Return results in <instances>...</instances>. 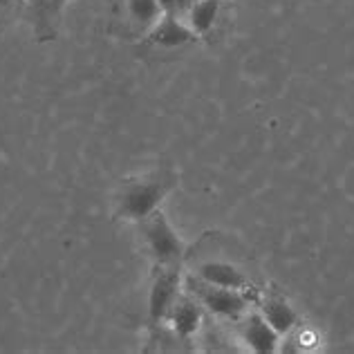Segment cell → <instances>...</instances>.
Here are the masks:
<instances>
[{"label":"cell","instance_id":"6da1fadb","mask_svg":"<svg viewBox=\"0 0 354 354\" xmlns=\"http://www.w3.org/2000/svg\"><path fill=\"white\" fill-rule=\"evenodd\" d=\"M146 247L160 267H173L184 256V242L169 222V218L157 209L142 222Z\"/></svg>","mask_w":354,"mask_h":354},{"label":"cell","instance_id":"7a4b0ae2","mask_svg":"<svg viewBox=\"0 0 354 354\" xmlns=\"http://www.w3.org/2000/svg\"><path fill=\"white\" fill-rule=\"evenodd\" d=\"M166 191H169V184L160 180V177L128 182L119 198V213L126 220L144 222L151 213L160 209Z\"/></svg>","mask_w":354,"mask_h":354},{"label":"cell","instance_id":"3957f363","mask_svg":"<svg viewBox=\"0 0 354 354\" xmlns=\"http://www.w3.org/2000/svg\"><path fill=\"white\" fill-rule=\"evenodd\" d=\"M189 290H191V296L198 298L202 307H207L211 314L222 316V319H240V316L247 312V298L238 290L204 283L202 278H198V281L191 278Z\"/></svg>","mask_w":354,"mask_h":354},{"label":"cell","instance_id":"277c9868","mask_svg":"<svg viewBox=\"0 0 354 354\" xmlns=\"http://www.w3.org/2000/svg\"><path fill=\"white\" fill-rule=\"evenodd\" d=\"M180 285L182 278L175 265L160 269V274L155 276L151 285V292H148V316H151V323H160L162 319H166V314H169L177 296H180Z\"/></svg>","mask_w":354,"mask_h":354},{"label":"cell","instance_id":"5b68a950","mask_svg":"<svg viewBox=\"0 0 354 354\" xmlns=\"http://www.w3.org/2000/svg\"><path fill=\"white\" fill-rule=\"evenodd\" d=\"M195 36H198V34L191 30V25L182 23L180 16L164 12L160 16V21H157L151 27V34H148V39H151L153 45H160V48L173 50V48H182V45L191 43Z\"/></svg>","mask_w":354,"mask_h":354},{"label":"cell","instance_id":"8992f818","mask_svg":"<svg viewBox=\"0 0 354 354\" xmlns=\"http://www.w3.org/2000/svg\"><path fill=\"white\" fill-rule=\"evenodd\" d=\"M242 341L247 343V348L256 354H272L278 350V341H281V334H278L272 325L265 321V316L260 312L249 314L245 323H242Z\"/></svg>","mask_w":354,"mask_h":354},{"label":"cell","instance_id":"52a82bcc","mask_svg":"<svg viewBox=\"0 0 354 354\" xmlns=\"http://www.w3.org/2000/svg\"><path fill=\"white\" fill-rule=\"evenodd\" d=\"M166 319L171 321L175 334L184 341H189L202 325V305L195 296H177V301L166 314Z\"/></svg>","mask_w":354,"mask_h":354},{"label":"cell","instance_id":"ba28073f","mask_svg":"<svg viewBox=\"0 0 354 354\" xmlns=\"http://www.w3.org/2000/svg\"><path fill=\"white\" fill-rule=\"evenodd\" d=\"M198 278H202L204 283L218 285V287H229V290L242 292L245 287H249V278L240 272L236 265L222 263V260H209L198 267Z\"/></svg>","mask_w":354,"mask_h":354},{"label":"cell","instance_id":"9c48e42d","mask_svg":"<svg viewBox=\"0 0 354 354\" xmlns=\"http://www.w3.org/2000/svg\"><path fill=\"white\" fill-rule=\"evenodd\" d=\"M260 314L265 316V321L272 325L281 337L283 334H290L298 323L296 310L287 301H283V298H267V301L260 305Z\"/></svg>","mask_w":354,"mask_h":354},{"label":"cell","instance_id":"30bf717a","mask_svg":"<svg viewBox=\"0 0 354 354\" xmlns=\"http://www.w3.org/2000/svg\"><path fill=\"white\" fill-rule=\"evenodd\" d=\"M222 0H193V5L189 7V25L195 34H209L213 30V25L218 21Z\"/></svg>","mask_w":354,"mask_h":354},{"label":"cell","instance_id":"8fae6325","mask_svg":"<svg viewBox=\"0 0 354 354\" xmlns=\"http://www.w3.org/2000/svg\"><path fill=\"white\" fill-rule=\"evenodd\" d=\"M162 14H164V9L157 0H128L130 21L142 25V27H153L157 21H160Z\"/></svg>","mask_w":354,"mask_h":354},{"label":"cell","instance_id":"7c38bea8","mask_svg":"<svg viewBox=\"0 0 354 354\" xmlns=\"http://www.w3.org/2000/svg\"><path fill=\"white\" fill-rule=\"evenodd\" d=\"M162 5V9L166 14H177V7H175V0H157Z\"/></svg>","mask_w":354,"mask_h":354},{"label":"cell","instance_id":"4fadbf2b","mask_svg":"<svg viewBox=\"0 0 354 354\" xmlns=\"http://www.w3.org/2000/svg\"><path fill=\"white\" fill-rule=\"evenodd\" d=\"M16 3H21V0H0V9H7V7H14Z\"/></svg>","mask_w":354,"mask_h":354}]
</instances>
